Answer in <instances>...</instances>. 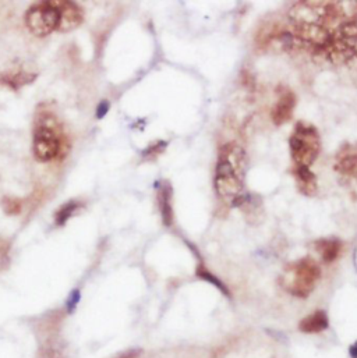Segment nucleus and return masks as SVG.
I'll return each mask as SVG.
<instances>
[{
  "label": "nucleus",
  "instance_id": "nucleus-1",
  "mask_svg": "<svg viewBox=\"0 0 357 358\" xmlns=\"http://www.w3.org/2000/svg\"><path fill=\"white\" fill-rule=\"evenodd\" d=\"M70 151L68 135L59 116L50 109L39 106L34 117L32 154L38 162L63 161Z\"/></svg>",
  "mask_w": 357,
  "mask_h": 358
},
{
  "label": "nucleus",
  "instance_id": "nucleus-2",
  "mask_svg": "<svg viewBox=\"0 0 357 358\" xmlns=\"http://www.w3.org/2000/svg\"><path fill=\"white\" fill-rule=\"evenodd\" d=\"M321 277L320 265L313 258L306 257L288 265L280 277L282 287L292 296L307 299L314 292Z\"/></svg>",
  "mask_w": 357,
  "mask_h": 358
},
{
  "label": "nucleus",
  "instance_id": "nucleus-3",
  "mask_svg": "<svg viewBox=\"0 0 357 358\" xmlns=\"http://www.w3.org/2000/svg\"><path fill=\"white\" fill-rule=\"evenodd\" d=\"M289 148L296 167H310L320 155V132L313 124L299 121L289 138Z\"/></svg>",
  "mask_w": 357,
  "mask_h": 358
},
{
  "label": "nucleus",
  "instance_id": "nucleus-4",
  "mask_svg": "<svg viewBox=\"0 0 357 358\" xmlns=\"http://www.w3.org/2000/svg\"><path fill=\"white\" fill-rule=\"evenodd\" d=\"M240 172L229 159L219 155L215 167V190L219 198L230 206H242L246 198Z\"/></svg>",
  "mask_w": 357,
  "mask_h": 358
},
{
  "label": "nucleus",
  "instance_id": "nucleus-5",
  "mask_svg": "<svg viewBox=\"0 0 357 358\" xmlns=\"http://www.w3.org/2000/svg\"><path fill=\"white\" fill-rule=\"evenodd\" d=\"M25 25L32 35L43 36L50 35L59 27V12L55 2H41L32 6L25 13Z\"/></svg>",
  "mask_w": 357,
  "mask_h": 358
},
{
  "label": "nucleus",
  "instance_id": "nucleus-6",
  "mask_svg": "<svg viewBox=\"0 0 357 358\" xmlns=\"http://www.w3.org/2000/svg\"><path fill=\"white\" fill-rule=\"evenodd\" d=\"M57 12H59V27L57 31L60 32H70V31L79 28L84 21V12L83 9L74 3V2H66V0H57L55 2Z\"/></svg>",
  "mask_w": 357,
  "mask_h": 358
},
{
  "label": "nucleus",
  "instance_id": "nucleus-7",
  "mask_svg": "<svg viewBox=\"0 0 357 358\" xmlns=\"http://www.w3.org/2000/svg\"><path fill=\"white\" fill-rule=\"evenodd\" d=\"M335 170L345 177L357 181V148L346 145L339 150L335 158Z\"/></svg>",
  "mask_w": 357,
  "mask_h": 358
},
{
  "label": "nucleus",
  "instance_id": "nucleus-8",
  "mask_svg": "<svg viewBox=\"0 0 357 358\" xmlns=\"http://www.w3.org/2000/svg\"><path fill=\"white\" fill-rule=\"evenodd\" d=\"M295 108H296V95L292 91L282 92V95L279 96L278 102L271 110V119L273 124L282 125L288 123L293 116Z\"/></svg>",
  "mask_w": 357,
  "mask_h": 358
},
{
  "label": "nucleus",
  "instance_id": "nucleus-9",
  "mask_svg": "<svg viewBox=\"0 0 357 358\" xmlns=\"http://www.w3.org/2000/svg\"><path fill=\"white\" fill-rule=\"evenodd\" d=\"M158 190V205L162 216V222L166 227L173 225V206H172V185L168 181H162Z\"/></svg>",
  "mask_w": 357,
  "mask_h": 358
},
{
  "label": "nucleus",
  "instance_id": "nucleus-10",
  "mask_svg": "<svg viewBox=\"0 0 357 358\" xmlns=\"http://www.w3.org/2000/svg\"><path fill=\"white\" fill-rule=\"evenodd\" d=\"M328 328H329V318H328L327 312L322 310L314 311L309 317L303 318L299 323V330L307 334L321 333V332L327 330Z\"/></svg>",
  "mask_w": 357,
  "mask_h": 358
},
{
  "label": "nucleus",
  "instance_id": "nucleus-11",
  "mask_svg": "<svg viewBox=\"0 0 357 358\" xmlns=\"http://www.w3.org/2000/svg\"><path fill=\"white\" fill-rule=\"evenodd\" d=\"M38 78L37 73L17 70V71H7L0 74V85H5L13 91H19L28 84H32Z\"/></svg>",
  "mask_w": 357,
  "mask_h": 358
},
{
  "label": "nucleus",
  "instance_id": "nucleus-12",
  "mask_svg": "<svg viewBox=\"0 0 357 358\" xmlns=\"http://www.w3.org/2000/svg\"><path fill=\"white\" fill-rule=\"evenodd\" d=\"M296 176V183L299 191L303 195L307 197H314L318 192V184H317V177L315 174L310 170V167H296L295 170Z\"/></svg>",
  "mask_w": 357,
  "mask_h": 358
},
{
  "label": "nucleus",
  "instance_id": "nucleus-13",
  "mask_svg": "<svg viewBox=\"0 0 357 358\" xmlns=\"http://www.w3.org/2000/svg\"><path fill=\"white\" fill-rule=\"evenodd\" d=\"M315 250L320 252L324 262L332 263L340 255L342 241L338 239H321L315 241Z\"/></svg>",
  "mask_w": 357,
  "mask_h": 358
},
{
  "label": "nucleus",
  "instance_id": "nucleus-14",
  "mask_svg": "<svg viewBox=\"0 0 357 358\" xmlns=\"http://www.w3.org/2000/svg\"><path fill=\"white\" fill-rule=\"evenodd\" d=\"M84 206V203L80 202V201H76V199H72L68 202H64L61 205L60 208L57 209L55 212V225L57 227L64 226L67 223V221L72 218V216L79 212L80 209Z\"/></svg>",
  "mask_w": 357,
  "mask_h": 358
},
{
  "label": "nucleus",
  "instance_id": "nucleus-15",
  "mask_svg": "<svg viewBox=\"0 0 357 358\" xmlns=\"http://www.w3.org/2000/svg\"><path fill=\"white\" fill-rule=\"evenodd\" d=\"M195 275L198 276L200 279H202V280L208 281V283H211V284H213V286L217 287L218 290H221L222 292V294L224 296H226V297H230V292L228 287L225 286V283L219 277H217L215 275H212L211 272L208 270V269L202 265V263H200L198 266H197V269H195Z\"/></svg>",
  "mask_w": 357,
  "mask_h": 358
},
{
  "label": "nucleus",
  "instance_id": "nucleus-16",
  "mask_svg": "<svg viewBox=\"0 0 357 358\" xmlns=\"http://www.w3.org/2000/svg\"><path fill=\"white\" fill-rule=\"evenodd\" d=\"M23 205L24 201L21 198L10 197V195H5L0 199V206L3 209V212L9 216H17L21 213L23 210Z\"/></svg>",
  "mask_w": 357,
  "mask_h": 358
},
{
  "label": "nucleus",
  "instance_id": "nucleus-17",
  "mask_svg": "<svg viewBox=\"0 0 357 358\" xmlns=\"http://www.w3.org/2000/svg\"><path fill=\"white\" fill-rule=\"evenodd\" d=\"M166 147H168V142H166V141H157V142L150 145V147L142 152V158H144V159H154V158H157L158 155H161V154L166 150Z\"/></svg>",
  "mask_w": 357,
  "mask_h": 358
},
{
  "label": "nucleus",
  "instance_id": "nucleus-18",
  "mask_svg": "<svg viewBox=\"0 0 357 358\" xmlns=\"http://www.w3.org/2000/svg\"><path fill=\"white\" fill-rule=\"evenodd\" d=\"M80 299H81V293H80L79 289H76V290H73V292L70 293V296H68V299H67V303H66V308L68 314L74 312L76 307L79 305Z\"/></svg>",
  "mask_w": 357,
  "mask_h": 358
},
{
  "label": "nucleus",
  "instance_id": "nucleus-19",
  "mask_svg": "<svg viewBox=\"0 0 357 358\" xmlns=\"http://www.w3.org/2000/svg\"><path fill=\"white\" fill-rule=\"evenodd\" d=\"M109 109H110L109 101L99 102V105H98V108H97V119H103V117L108 114Z\"/></svg>",
  "mask_w": 357,
  "mask_h": 358
},
{
  "label": "nucleus",
  "instance_id": "nucleus-20",
  "mask_svg": "<svg viewBox=\"0 0 357 358\" xmlns=\"http://www.w3.org/2000/svg\"><path fill=\"white\" fill-rule=\"evenodd\" d=\"M141 354H142V350H141V348H130V350L120 352V354L116 355L115 358H139Z\"/></svg>",
  "mask_w": 357,
  "mask_h": 358
},
{
  "label": "nucleus",
  "instance_id": "nucleus-21",
  "mask_svg": "<svg viewBox=\"0 0 357 358\" xmlns=\"http://www.w3.org/2000/svg\"><path fill=\"white\" fill-rule=\"evenodd\" d=\"M349 355L350 358H357V340L349 347Z\"/></svg>",
  "mask_w": 357,
  "mask_h": 358
}]
</instances>
